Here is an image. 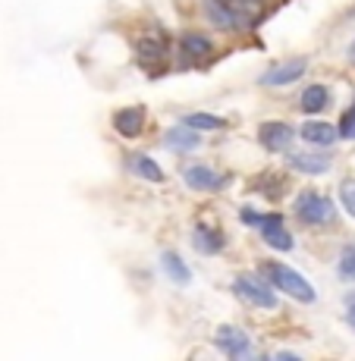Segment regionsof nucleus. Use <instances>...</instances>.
<instances>
[{"label": "nucleus", "instance_id": "nucleus-1", "mask_svg": "<svg viewBox=\"0 0 355 361\" xmlns=\"http://www.w3.org/2000/svg\"><path fill=\"white\" fill-rule=\"evenodd\" d=\"M261 274L270 280V286H277L280 293L292 295L296 302H315V286H311L308 280H305L302 274H296L292 267H287V264H277V261H267L261 267Z\"/></svg>", "mask_w": 355, "mask_h": 361}, {"label": "nucleus", "instance_id": "nucleus-2", "mask_svg": "<svg viewBox=\"0 0 355 361\" xmlns=\"http://www.w3.org/2000/svg\"><path fill=\"white\" fill-rule=\"evenodd\" d=\"M296 214L302 224L308 226H324L333 220V201L327 195H318V192H302V195L296 198Z\"/></svg>", "mask_w": 355, "mask_h": 361}, {"label": "nucleus", "instance_id": "nucleus-3", "mask_svg": "<svg viewBox=\"0 0 355 361\" xmlns=\"http://www.w3.org/2000/svg\"><path fill=\"white\" fill-rule=\"evenodd\" d=\"M236 295H242L248 305H255V308H277V295L274 289L267 286V283H261L258 276L252 274H239L236 276Z\"/></svg>", "mask_w": 355, "mask_h": 361}, {"label": "nucleus", "instance_id": "nucleus-4", "mask_svg": "<svg viewBox=\"0 0 355 361\" xmlns=\"http://www.w3.org/2000/svg\"><path fill=\"white\" fill-rule=\"evenodd\" d=\"M305 69H308V60L305 57H296V60H287V63L267 69V73L261 75V85L267 88H283V85H292V82H299L305 75Z\"/></svg>", "mask_w": 355, "mask_h": 361}, {"label": "nucleus", "instance_id": "nucleus-5", "mask_svg": "<svg viewBox=\"0 0 355 361\" xmlns=\"http://www.w3.org/2000/svg\"><path fill=\"white\" fill-rule=\"evenodd\" d=\"M227 183H229V179L224 176V173L211 170V166H205V164L186 166V185L195 189V192H220Z\"/></svg>", "mask_w": 355, "mask_h": 361}, {"label": "nucleus", "instance_id": "nucleus-6", "mask_svg": "<svg viewBox=\"0 0 355 361\" xmlns=\"http://www.w3.org/2000/svg\"><path fill=\"white\" fill-rule=\"evenodd\" d=\"M292 138H296V132H292V126H289V123H280V120L261 123V129H258V142H261L267 151H274V154L287 151L289 145H292Z\"/></svg>", "mask_w": 355, "mask_h": 361}, {"label": "nucleus", "instance_id": "nucleus-7", "mask_svg": "<svg viewBox=\"0 0 355 361\" xmlns=\"http://www.w3.org/2000/svg\"><path fill=\"white\" fill-rule=\"evenodd\" d=\"M214 343H217V349L224 352V355H229V358H246L248 352H252V339L246 336V330H239V327H227V324L217 330Z\"/></svg>", "mask_w": 355, "mask_h": 361}, {"label": "nucleus", "instance_id": "nucleus-8", "mask_svg": "<svg viewBox=\"0 0 355 361\" xmlns=\"http://www.w3.org/2000/svg\"><path fill=\"white\" fill-rule=\"evenodd\" d=\"M114 129L123 138H136L145 129V110L142 107H123L114 114Z\"/></svg>", "mask_w": 355, "mask_h": 361}, {"label": "nucleus", "instance_id": "nucleus-9", "mask_svg": "<svg viewBox=\"0 0 355 361\" xmlns=\"http://www.w3.org/2000/svg\"><path fill=\"white\" fill-rule=\"evenodd\" d=\"M299 135L305 138V142L318 145V148H330L333 142L339 138L337 126H330V123H321V120H308L302 129H299Z\"/></svg>", "mask_w": 355, "mask_h": 361}, {"label": "nucleus", "instance_id": "nucleus-10", "mask_svg": "<svg viewBox=\"0 0 355 361\" xmlns=\"http://www.w3.org/2000/svg\"><path fill=\"white\" fill-rule=\"evenodd\" d=\"M126 166L136 173V176L148 179V183H164V170L155 161H151L148 154H129L126 157Z\"/></svg>", "mask_w": 355, "mask_h": 361}, {"label": "nucleus", "instance_id": "nucleus-11", "mask_svg": "<svg viewBox=\"0 0 355 361\" xmlns=\"http://www.w3.org/2000/svg\"><path fill=\"white\" fill-rule=\"evenodd\" d=\"M289 166L299 173H308V176H321V173L330 170V157L324 154H292Z\"/></svg>", "mask_w": 355, "mask_h": 361}, {"label": "nucleus", "instance_id": "nucleus-12", "mask_svg": "<svg viewBox=\"0 0 355 361\" xmlns=\"http://www.w3.org/2000/svg\"><path fill=\"white\" fill-rule=\"evenodd\" d=\"M302 110L305 114H321V110L330 104V92H327V85H308L302 92Z\"/></svg>", "mask_w": 355, "mask_h": 361}, {"label": "nucleus", "instance_id": "nucleus-13", "mask_svg": "<svg viewBox=\"0 0 355 361\" xmlns=\"http://www.w3.org/2000/svg\"><path fill=\"white\" fill-rule=\"evenodd\" d=\"M261 239L267 242L270 248H277V252H289L292 248V235L283 230V220H277V224H267L261 226Z\"/></svg>", "mask_w": 355, "mask_h": 361}, {"label": "nucleus", "instance_id": "nucleus-14", "mask_svg": "<svg viewBox=\"0 0 355 361\" xmlns=\"http://www.w3.org/2000/svg\"><path fill=\"white\" fill-rule=\"evenodd\" d=\"M161 264H164V270H167V274H170V280H173V283H179V286H186V283H192V270L186 267V261L179 258L176 252H164Z\"/></svg>", "mask_w": 355, "mask_h": 361}, {"label": "nucleus", "instance_id": "nucleus-15", "mask_svg": "<svg viewBox=\"0 0 355 361\" xmlns=\"http://www.w3.org/2000/svg\"><path fill=\"white\" fill-rule=\"evenodd\" d=\"M167 145H170L173 151H192V148H198V145H201V135L195 129H189V126L170 129V132H167Z\"/></svg>", "mask_w": 355, "mask_h": 361}, {"label": "nucleus", "instance_id": "nucleus-16", "mask_svg": "<svg viewBox=\"0 0 355 361\" xmlns=\"http://www.w3.org/2000/svg\"><path fill=\"white\" fill-rule=\"evenodd\" d=\"M195 248L205 255H217L220 248H224V235L207 230V226H198V230H195Z\"/></svg>", "mask_w": 355, "mask_h": 361}, {"label": "nucleus", "instance_id": "nucleus-17", "mask_svg": "<svg viewBox=\"0 0 355 361\" xmlns=\"http://www.w3.org/2000/svg\"><path fill=\"white\" fill-rule=\"evenodd\" d=\"M179 44H183V51L189 54V57H207V54H211V41L198 32H186Z\"/></svg>", "mask_w": 355, "mask_h": 361}, {"label": "nucleus", "instance_id": "nucleus-18", "mask_svg": "<svg viewBox=\"0 0 355 361\" xmlns=\"http://www.w3.org/2000/svg\"><path fill=\"white\" fill-rule=\"evenodd\" d=\"M183 123L189 129H195V132H214V129H224L227 126V123L220 120V116H214V114H189Z\"/></svg>", "mask_w": 355, "mask_h": 361}, {"label": "nucleus", "instance_id": "nucleus-19", "mask_svg": "<svg viewBox=\"0 0 355 361\" xmlns=\"http://www.w3.org/2000/svg\"><path fill=\"white\" fill-rule=\"evenodd\" d=\"M339 204H343V211L355 220V179H346V183L339 185Z\"/></svg>", "mask_w": 355, "mask_h": 361}, {"label": "nucleus", "instance_id": "nucleus-20", "mask_svg": "<svg viewBox=\"0 0 355 361\" xmlns=\"http://www.w3.org/2000/svg\"><path fill=\"white\" fill-rule=\"evenodd\" d=\"M339 276L343 280H355V245H346L339 255Z\"/></svg>", "mask_w": 355, "mask_h": 361}, {"label": "nucleus", "instance_id": "nucleus-21", "mask_svg": "<svg viewBox=\"0 0 355 361\" xmlns=\"http://www.w3.org/2000/svg\"><path fill=\"white\" fill-rule=\"evenodd\" d=\"M337 132H339V138H355V101H352V107L343 114V120H339Z\"/></svg>", "mask_w": 355, "mask_h": 361}, {"label": "nucleus", "instance_id": "nucleus-22", "mask_svg": "<svg viewBox=\"0 0 355 361\" xmlns=\"http://www.w3.org/2000/svg\"><path fill=\"white\" fill-rule=\"evenodd\" d=\"M346 321L355 327V295H349V311H346Z\"/></svg>", "mask_w": 355, "mask_h": 361}, {"label": "nucleus", "instance_id": "nucleus-23", "mask_svg": "<svg viewBox=\"0 0 355 361\" xmlns=\"http://www.w3.org/2000/svg\"><path fill=\"white\" fill-rule=\"evenodd\" d=\"M352 57H355V44H352Z\"/></svg>", "mask_w": 355, "mask_h": 361}]
</instances>
